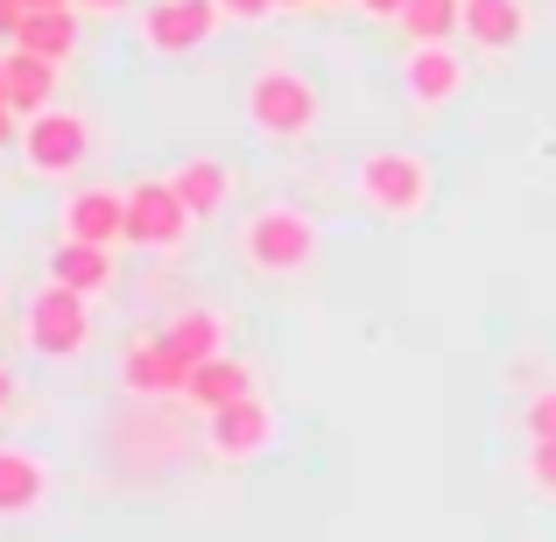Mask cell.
<instances>
[{"label":"cell","mask_w":556,"mask_h":542,"mask_svg":"<svg viewBox=\"0 0 556 542\" xmlns=\"http://www.w3.org/2000/svg\"><path fill=\"white\" fill-rule=\"evenodd\" d=\"M317 247H325V226L289 198L254 204V212L232 226V254H240V268L261 275V282H296V275H311Z\"/></svg>","instance_id":"cell-1"},{"label":"cell","mask_w":556,"mask_h":542,"mask_svg":"<svg viewBox=\"0 0 556 542\" xmlns=\"http://www.w3.org/2000/svg\"><path fill=\"white\" fill-rule=\"evenodd\" d=\"M240 113H247V127H254L261 141L303 149V141L317 135V121H325V92H317V78L296 71L289 56H268V64H254V78H247Z\"/></svg>","instance_id":"cell-2"},{"label":"cell","mask_w":556,"mask_h":542,"mask_svg":"<svg viewBox=\"0 0 556 542\" xmlns=\"http://www.w3.org/2000/svg\"><path fill=\"white\" fill-rule=\"evenodd\" d=\"M99 339V317H92V297L85 289H64L56 275H42L22 303V345L36 353L42 366H78Z\"/></svg>","instance_id":"cell-3"},{"label":"cell","mask_w":556,"mask_h":542,"mask_svg":"<svg viewBox=\"0 0 556 542\" xmlns=\"http://www.w3.org/2000/svg\"><path fill=\"white\" fill-rule=\"evenodd\" d=\"M437 198V177L430 163H422L416 149H367L353 163V204L380 226H408V218H422Z\"/></svg>","instance_id":"cell-4"},{"label":"cell","mask_w":556,"mask_h":542,"mask_svg":"<svg viewBox=\"0 0 556 542\" xmlns=\"http://www.w3.org/2000/svg\"><path fill=\"white\" fill-rule=\"evenodd\" d=\"M92 121H85L78 106H42L22 121V141H14V155H22V169L36 184H71L85 177V163H92Z\"/></svg>","instance_id":"cell-5"},{"label":"cell","mask_w":556,"mask_h":542,"mask_svg":"<svg viewBox=\"0 0 556 542\" xmlns=\"http://www.w3.org/2000/svg\"><path fill=\"white\" fill-rule=\"evenodd\" d=\"M204 458L212 465H254V458H268L275 451V437H282V416H275V402L268 394H240V402H226V408H204Z\"/></svg>","instance_id":"cell-6"},{"label":"cell","mask_w":556,"mask_h":542,"mask_svg":"<svg viewBox=\"0 0 556 542\" xmlns=\"http://www.w3.org/2000/svg\"><path fill=\"white\" fill-rule=\"evenodd\" d=\"M190 232H198V212L184 204V190L169 177L127 184V247H141V254H184Z\"/></svg>","instance_id":"cell-7"},{"label":"cell","mask_w":556,"mask_h":542,"mask_svg":"<svg viewBox=\"0 0 556 542\" xmlns=\"http://www.w3.org/2000/svg\"><path fill=\"white\" fill-rule=\"evenodd\" d=\"M226 28V14H218V0H149V8L135 14V36L149 56H163V64H177V56H198L204 42Z\"/></svg>","instance_id":"cell-8"},{"label":"cell","mask_w":556,"mask_h":542,"mask_svg":"<svg viewBox=\"0 0 556 542\" xmlns=\"http://www.w3.org/2000/svg\"><path fill=\"white\" fill-rule=\"evenodd\" d=\"M465 85H472V64L458 56V42H408V56H402V99L416 113L458 106Z\"/></svg>","instance_id":"cell-9"},{"label":"cell","mask_w":556,"mask_h":542,"mask_svg":"<svg viewBox=\"0 0 556 542\" xmlns=\"http://www.w3.org/2000/svg\"><path fill=\"white\" fill-rule=\"evenodd\" d=\"M50 501H56V465L36 444H8L0 437V529L36 521Z\"/></svg>","instance_id":"cell-10"},{"label":"cell","mask_w":556,"mask_h":542,"mask_svg":"<svg viewBox=\"0 0 556 542\" xmlns=\"http://www.w3.org/2000/svg\"><path fill=\"white\" fill-rule=\"evenodd\" d=\"M190 366L177 345L163 339V331H141V339H127V353H121V388L127 394H141V402H163V394H184L190 388Z\"/></svg>","instance_id":"cell-11"},{"label":"cell","mask_w":556,"mask_h":542,"mask_svg":"<svg viewBox=\"0 0 556 542\" xmlns=\"http://www.w3.org/2000/svg\"><path fill=\"white\" fill-rule=\"evenodd\" d=\"M64 240L127 247V190L121 184H78L64 198Z\"/></svg>","instance_id":"cell-12"},{"label":"cell","mask_w":556,"mask_h":542,"mask_svg":"<svg viewBox=\"0 0 556 542\" xmlns=\"http://www.w3.org/2000/svg\"><path fill=\"white\" fill-rule=\"evenodd\" d=\"M169 184L184 190V204L198 218H218L232 204V190H240V169H232L226 155H184V163L169 169Z\"/></svg>","instance_id":"cell-13"},{"label":"cell","mask_w":556,"mask_h":542,"mask_svg":"<svg viewBox=\"0 0 556 542\" xmlns=\"http://www.w3.org/2000/svg\"><path fill=\"white\" fill-rule=\"evenodd\" d=\"M529 36V8L521 0H465V42L472 50H515V42Z\"/></svg>","instance_id":"cell-14"},{"label":"cell","mask_w":556,"mask_h":542,"mask_svg":"<svg viewBox=\"0 0 556 542\" xmlns=\"http://www.w3.org/2000/svg\"><path fill=\"white\" fill-rule=\"evenodd\" d=\"M50 275H56L64 289L106 297V289H113V247H92V240H56V247H50Z\"/></svg>","instance_id":"cell-15"},{"label":"cell","mask_w":556,"mask_h":542,"mask_svg":"<svg viewBox=\"0 0 556 542\" xmlns=\"http://www.w3.org/2000/svg\"><path fill=\"white\" fill-rule=\"evenodd\" d=\"M261 380H254V366L247 360H232V353H218V360H204L198 374H190V388H184V402L198 408H226V402H240V394H254Z\"/></svg>","instance_id":"cell-16"},{"label":"cell","mask_w":556,"mask_h":542,"mask_svg":"<svg viewBox=\"0 0 556 542\" xmlns=\"http://www.w3.org/2000/svg\"><path fill=\"white\" fill-rule=\"evenodd\" d=\"M56 71L64 64H50V56H36V50H14L8 42V106L22 113H42V106H56Z\"/></svg>","instance_id":"cell-17"},{"label":"cell","mask_w":556,"mask_h":542,"mask_svg":"<svg viewBox=\"0 0 556 542\" xmlns=\"http://www.w3.org/2000/svg\"><path fill=\"white\" fill-rule=\"evenodd\" d=\"M14 50H36L50 64L78 56V8H28V22L14 28Z\"/></svg>","instance_id":"cell-18"},{"label":"cell","mask_w":556,"mask_h":542,"mask_svg":"<svg viewBox=\"0 0 556 542\" xmlns=\"http://www.w3.org/2000/svg\"><path fill=\"white\" fill-rule=\"evenodd\" d=\"M163 339L177 345V353H184L190 366H204V360H218V353H226V317L198 303V311H177V317H169V325H163Z\"/></svg>","instance_id":"cell-19"},{"label":"cell","mask_w":556,"mask_h":542,"mask_svg":"<svg viewBox=\"0 0 556 542\" xmlns=\"http://www.w3.org/2000/svg\"><path fill=\"white\" fill-rule=\"evenodd\" d=\"M402 36L408 42H451V36H465V0H408V8H402Z\"/></svg>","instance_id":"cell-20"},{"label":"cell","mask_w":556,"mask_h":542,"mask_svg":"<svg viewBox=\"0 0 556 542\" xmlns=\"http://www.w3.org/2000/svg\"><path fill=\"white\" fill-rule=\"evenodd\" d=\"M521 487H529L535 501H549V507H556V437H543V444L521 451Z\"/></svg>","instance_id":"cell-21"},{"label":"cell","mask_w":556,"mask_h":542,"mask_svg":"<svg viewBox=\"0 0 556 542\" xmlns=\"http://www.w3.org/2000/svg\"><path fill=\"white\" fill-rule=\"evenodd\" d=\"M521 437H529V444H543V437H556V380H549V388H535L529 394V402H521Z\"/></svg>","instance_id":"cell-22"},{"label":"cell","mask_w":556,"mask_h":542,"mask_svg":"<svg viewBox=\"0 0 556 542\" xmlns=\"http://www.w3.org/2000/svg\"><path fill=\"white\" fill-rule=\"evenodd\" d=\"M218 14H226V28H261L275 14V0H218Z\"/></svg>","instance_id":"cell-23"},{"label":"cell","mask_w":556,"mask_h":542,"mask_svg":"<svg viewBox=\"0 0 556 542\" xmlns=\"http://www.w3.org/2000/svg\"><path fill=\"white\" fill-rule=\"evenodd\" d=\"M22 22H28V0H0V42H14Z\"/></svg>","instance_id":"cell-24"},{"label":"cell","mask_w":556,"mask_h":542,"mask_svg":"<svg viewBox=\"0 0 556 542\" xmlns=\"http://www.w3.org/2000/svg\"><path fill=\"white\" fill-rule=\"evenodd\" d=\"M149 0H78V14H141Z\"/></svg>","instance_id":"cell-25"},{"label":"cell","mask_w":556,"mask_h":542,"mask_svg":"<svg viewBox=\"0 0 556 542\" xmlns=\"http://www.w3.org/2000/svg\"><path fill=\"white\" fill-rule=\"evenodd\" d=\"M359 8H367L374 22H402V8H408V0H359Z\"/></svg>","instance_id":"cell-26"},{"label":"cell","mask_w":556,"mask_h":542,"mask_svg":"<svg viewBox=\"0 0 556 542\" xmlns=\"http://www.w3.org/2000/svg\"><path fill=\"white\" fill-rule=\"evenodd\" d=\"M8 141H22V113L0 106V149H8Z\"/></svg>","instance_id":"cell-27"},{"label":"cell","mask_w":556,"mask_h":542,"mask_svg":"<svg viewBox=\"0 0 556 542\" xmlns=\"http://www.w3.org/2000/svg\"><path fill=\"white\" fill-rule=\"evenodd\" d=\"M8 402H14V374L0 366V416H8Z\"/></svg>","instance_id":"cell-28"},{"label":"cell","mask_w":556,"mask_h":542,"mask_svg":"<svg viewBox=\"0 0 556 542\" xmlns=\"http://www.w3.org/2000/svg\"><path fill=\"white\" fill-rule=\"evenodd\" d=\"M0 106H8V50H0Z\"/></svg>","instance_id":"cell-29"},{"label":"cell","mask_w":556,"mask_h":542,"mask_svg":"<svg viewBox=\"0 0 556 542\" xmlns=\"http://www.w3.org/2000/svg\"><path fill=\"white\" fill-rule=\"evenodd\" d=\"M28 8H78V0H28Z\"/></svg>","instance_id":"cell-30"},{"label":"cell","mask_w":556,"mask_h":542,"mask_svg":"<svg viewBox=\"0 0 556 542\" xmlns=\"http://www.w3.org/2000/svg\"><path fill=\"white\" fill-rule=\"evenodd\" d=\"M275 8H289V14H296V8H317V0H275Z\"/></svg>","instance_id":"cell-31"},{"label":"cell","mask_w":556,"mask_h":542,"mask_svg":"<svg viewBox=\"0 0 556 542\" xmlns=\"http://www.w3.org/2000/svg\"><path fill=\"white\" fill-rule=\"evenodd\" d=\"M317 8H345V0H317Z\"/></svg>","instance_id":"cell-32"},{"label":"cell","mask_w":556,"mask_h":542,"mask_svg":"<svg viewBox=\"0 0 556 542\" xmlns=\"http://www.w3.org/2000/svg\"><path fill=\"white\" fill-rule=\"evenodd\" d=\"M0 303H8V297H0Z\"/></svg>","instance_id":"cell-33"}]
</instances>
